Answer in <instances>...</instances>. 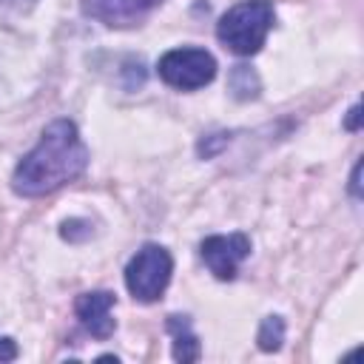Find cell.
<instances>
[{"label": "cell", "mask_w": 364, "mask_h": 364, "mask_svg": "<svg viewBox=\"0 0 364 364\" xmlns=\"http://www.w3.org/2000/svg\"><path fill=\"white\" fill-rule=\"evenodd\" d=\"M173 276V256L156 242H145L125 264V287L136 301H156Z\"/></svg>", "instance_id": "3957f363"}, {"label": "cell", "mask_w": 364, "mask_h": 364, "mask_svg": "<svg viewBox=\"0 0 364 364\" xmlns=\"http://www.w3.org/2000/svg\"><path fill=\"white\" fill-rule=\"evenodd\" d=\"M273 23H276V11L270 0H242L219 17L216 37L228 51L239 57H250L264 46Z\"/></svg>", "instance_id": "7a4b0ae2"}, {"label": "cell", "mask_w": 364, "mask_h": 364, "mask_svg": "<svg viewBox=\"0 0 364 364\" xmlns=\"http://www.w3.org/2000/svg\"><path fill=\"white\" fill-rule=\"evenodd\" d=\"M344 128H347V131H358V128H361V105H353V108L347 111Z\"/></svg>", "instance_id": "5bb4252c"}, {"label": "cell", "mask_w": 364, "mask_h": 364, "mask_svg": "<svg viewBox=\"0 0 364 364\" xmlns=\"http://www.w3.org/2000/svg\"><path fill=\"white\" fill-rule=\"evenodd\" d=\"M199 253L208 264V270L219 282H230L239 273V264L250 256V236L236 230V233H213L205 236L199 245Z\"/></svg>", "instance_id": "5b68a950"}, {"label": "cell", "mask_w": 364, "mask_h": 364, "mask_svg": "<svg viewBox=\"0 0 364 364\" xmlns=\"http://www.w3.org/2000/svg\"><path fill=\"white\" fill-rule=\"evenodd\" d=\"M284 341V318L282 316H264L256 333V344L264 353H276Z\"/></svg>", "instance_id": "30bf717a"}, {"label": "cell", "mask_w": 364, "mask_h": 364, "mask_svg": "<svg viewBox=\"0 0 364 364\" xmlns=\"http://www.w3.org/2000/svg\"><path fill=\"white\" fill-rule=\"evenodd\" d=\"M358 173H361V162L353 165V173H350V193L358 199L361 196V182H358Z\"/></svg>", "instance_id": "9a60e30c"}, {"label": "cell", "mask_w": 364, "mask_h": 364, "mask_svg": "<svg viewBox=\"0 0 364 364\" xmlns=\"http://www.w3.org/2000/svg\"><path fill=\"white\" fill-rule=\"evenodd\" d=\"M17 341L11 338V336H3L0 338V361H14L17 358Z\"/></svg>", "instance_id": "4fadbf2b"}, {"label": "cell", "mask_w": 364, "mask_h": 364, "mask_svg": "<svg viewBox=\"0 0 364 364\" xmlns=\"http://www.w3.org/2000/svg\"><path fill=\"white\" fill-rule=\"evenodd\" d=\"M88 168V148L71 119H54L43 128L37 145L17 162L11 191L26 199L48 196L80 179Z\"/></svg>", "instance_id": "6da1fadb"}, {"label": "cell", "mask_w": 364, "mask_h": 364, "mask_svg": "<svg viewBox=\"0 0 364 364\" xmlns=\"http://www.w3.org/2000/svg\"><path fill=\"white\" fill-rule=\"evenodd\" d=\"M228 88L236 100H256L259 91H262V82H259V74L250 68V65H233L230 74H228Z\"/></svg>", "instance_id": "9c48e42d"}, {"label": "cell", "mask_w": 364, "mask_h": 364, "mask_svg": "<svg viewBox=\"0 0 364 364\" xmlns=\"http://www.w3.org/2000/svg\"><path fill=\"white\" fill-rule=\"evenodd\" d=\"M228 142H230V134H225V131H219V134H208L205 139H199L196 154H199L202 159H210V156H213V154H219Z\"/></svg>", "instance_id": "8fae6325"}, {"label": "cell", "mask_w": 364, "mask_h": 364, "mask_svg": "<svg viewBox=\"0 0 364 364\" xmlns=\"http://www.w3.org/2000/svg\"><path fill=\"white\" fill-rule=\"evenodd\" d=\"M171 338H173V358L188 364V361H199L202 358V344H199V336L193 333L191 327V318L188 316H168L165 321Z\"/></svg>", "instance_id": "ba28073f"}, {"label": "cell", "mask_w": 364, "mask_h": 364, "mask_svg": "<svg viewBox=\"0 0 364 364\" xmlns=\"http://www.w3.org/2000/svg\"><path fill=\"white\" fill-rule=\"evenodd\" d=\"M165 0H82V11L108 28L139 26Z\"/></svg>", "instance_id": "8992f818"}, {"label": "cell", "mask_w": 364, "mask_h": 364, "mask_svg": "<svg viewBox=\"0 0 364 364\" xmlns=\"http://www.w3.org/2000/svg\"><path fill=\"white\" fill-rule=\"evenodd\" d=\"M60 236L68 239V242L88 239L91 236V222H85V219H68V222L60 225Z\"/></svg>", "instance_id": "7c38bea8"}, {"label": "cell", "mask_w": 364, "mask_h": 364, "mask_svg": "<svg viewBox=\"0 0 364 364\" xmlns=\"http://www.w3.org/2000/svg\"><path fill=\"white\" fill-rule=\"evenodd\" d=\"M156 74L165 85H171L176 91H196V88H205L208 82H213L216 60L205 48L182 46V48H171L159 57Z\"/></svg>", "instance_id": "277c9868"}, {"label": "cell", "mask_w": 364, "mask_h": 364, "mask_svg": "<svg viewBox=\"0 0 364 364\" xmlns=\"http://www.w3.org/2000/svg\"><path fill=\"white\" fill-rule=\"evenodd\" d=\"M117 304V296L111 290H91V293H80L74 301V313L80 318V324L94 336V338H111L117 330V321L111 316Z\"/></svg>", "instance_id": "52a82bcc"}]
</instances>
